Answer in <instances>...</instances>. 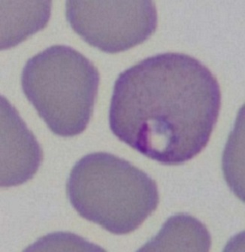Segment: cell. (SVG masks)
I'll use <instances>...</instances> for the list:
<instances>
[{
	"label": "cell",
	"instance_id": "5b68a950",
	"mask_svg": "<svg viewBox=\"0 0 245 252\" xmlns=\"http://www.w3.org/2000/svg\"><path fill=\"white\" fill-rule=\"evenodd\" d=\"M1 187L18 186L32 179L43 152L18 111L1 96Z\"/></svg>",
	"mask_w": 245,
	"mask_h": 252
},
{
	"label": "cell",
	"instance_id": "6da1fadb",
	"mask_svg": "<svg viewBox=\"0 0 245 252\" xmlns=\"http://www.w3.org/2000/svg\"><path fill=\"white\" fill-rule=\"evenodd\" d=\"M220 107V85L206 65L182 53H162L118 75L109 126L144 156L175 166L207 146Z\"/></svg>",
	"mask_w": 245,
	"mask_h": 252
},
{
	"label": "cell",
	"instance_id": "3957f363",
	"mask_svg": "<svg viewBox=\"0 0 245 252\" xmlns=\"http://www.w3.org/2000/svg\"><path fill=\"white\" fill-rule=\"evenodd\" d=\"M99 72L79 51L49 47L30 58L21 86L51 132L62 137L81 134L89 125L97 98Z\"/></svg>",
	"mask_w": 245,
	"mask_h": 252
},
{
	"label": "cell",
	"instance_id": "52a82bcc",
	"mask_svg": "<svg viewBox=\"0 0 245 252\" xmlns=\"http://www.w3.org/2000/svg\"><path fill=\"white\" fill-rule=\"evenodd\" d=\"M51 2H31L29 6L20 7L21 11L14 13V18L9 17L8 21H2V26L15 25L11 31L2 35L1 48L5 49L15 46L31 34L43 29L49 21ZM2 30V31H6Z\"/></svg>",
	"mask_w": 245,
	"mask_h": 252
},
{
	"label": "cell",
	"instance_id": "277c9868",
	"mask_svg": "<svg viewBox=\"0 0 245 252\" xmlns=\"http://www.w3.org/2000/svg\"><path fill=\"white\" fill-rule=\"evenodd\" d=\"M71 28L91 46L115 54L146 41L157 28L153 1H66Z\"/></svg>",
	"mask_w": 245,
	"mask_h": 252
},
{
	"label": "cell",
	"instance_id": "8992f818",
	"mask_svg": "<svg viewBox=\"0 0 245 252\" xmlns=\"http://www.w3.org/2000/svg\"><path fill=\"white\" fill-rule=\"evenodd\" d=\"M212 237L206 226L193 216L178 214L169 218L160 231L139 251L209 252Z\"/></svg>",
	"mask_w": 245,
	"mask_h": 252
},
{
	"label": "cell",
	"instance_id": "7a4b0ae2",
	"mask_svg": "<svg viewBox=\"0 0 245 252\" xmlns=\"http://www.w3.org/2000/svg\"><path fill=\"white\" fill-rule=\"evenodd\" d=\"M66 193L81 217L115 235L137 230L159 201L157 185L152 177L107 152L89 154L75 163Z\"/></svg>",
	"mask_w": 245,
	"mask_h": 252
}]
</instances>
